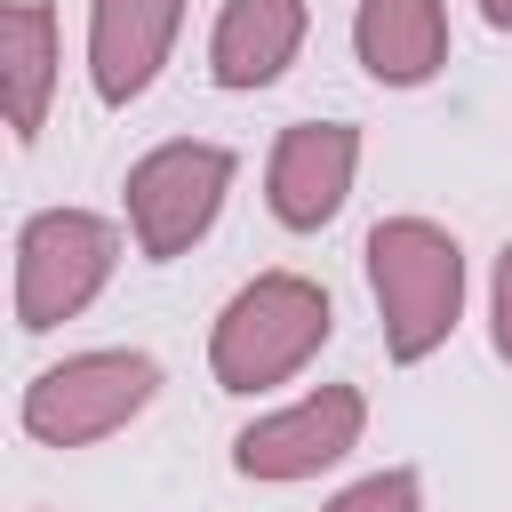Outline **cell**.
Wrapping results in <instances>:
<instances>
[{"label":"cell","instance_id":"1","mask_svg":"<svg viewBox=\"0 0 512 512\" xmlns=\"http://www.w3.org/2000/svg\"><path fill=\"white\" fill-rule=\"evenodd\" d=\"M368 288L384 320V352L400 368L432 360L464 320V248L432 216H384L368 232Z\"/></svg>","mask_w":512,"mask_h":512},{"label":"cell","instance_id":"2","mask_svg":"<svg viewBox=\"0 0 512 512\" xmlns=\"http://www.w3.org/2000/svg\"><path fill=\"white\" fill-rule=\"evenodd\" d=\"M328 328L336 304L312 272H256L208 328V376L216 392H272L328 344Z\"/></svg>","mask_w":512,"mask_h":512},{"label":"cell","instance_id":"3","mask_svg":"<svg viewBox=\"0 0 512 512\" xmlns=\"http://www.w3.org/2000/svg\"><path fill=\"white\" fill-rule=\"evenodd\" d=\"M160 392V360L136 344H104V352H64L56 368H40L24 384V432L40 448H88L112 440L120 424H136Z\"/></svg>","mask_w":512,"mask_h":512},{"label":"cell","instance_id":"4","mask_svg":"<svg viewBox=\"0 0 512 512\" xmlns=\"http://www.w3.org/2000/svg\"><path fill=\"white\" fill-rule=\"evenodd\" d=\"M120 272V224L96 208H40L16 232V328L48 336L80 320Z\"/></svg>","mask_w":512,"mask_h":512},{"label":"cell","instance_id":"5","mask_svg":"<svg viewBox=\"0 0 512 512\" xmlns=\"http://www.w3.org/2000/svg\"><path fill=\"white\" fill-rule=\"evenodd\" d=\"M240 176V152L232 144H208V136H168L152 144L136 168H128V232H136V256L144 264H176L192 240H208V224L224 216V192Z\"/></svg>","mask_w":512,"mask_h":512},{"label":"cell","instance_id":"6","mask_svg":"<svg viewBox=\"0 0 512 512\" xmlns=\"http://www.w3.org/2000/svg\"><path fill=\"white\" fill-rule=\"evenodd\" d=\"M360 432H368L360 384H312L304 400H288V408L240 424L232 472H240V480H272V488H280V480H312V472L344 464V456L360 448Z\"/></svg>","mask_w":512,"mask_h":512},{"label":"cell","instance_id":"7","mask_svg":"<svg viewBox=\"0 0 512 512\" xmlns=\"http://www.w3.org/2000/svg\"><path fill=\"white\" fill-rule=\"evenodd\" d=\"M360 176V128L352 120H296L280 128L272 160H264V200L288 232H320Z\"/></svg>","mask_w":512,"mask_h":512},{"label":"cell","instance_id":"8","mask_svg":"<svg viewBox=\"0 0 512 512\" xmlns=\"http://www.w3.org/2000/svg\"><path fill=\"white\" fill-rule=\"evenodd\" d=\"M176 32H184V0H88V88H96V104H112V112L136 104L160 80Z\"/></svg>","mask_w":512,"mask_h":512},{"label":"cell","instance_id":"9","mask_svg":"<svg viewBox=\"0 0 512 512\" xmlns=\"http://www.w3.org/2000/svg\"><path fill=\"white\" fill-rule=\"evenodd\" d=\"M304 32H312V0H224L208 32V80L232 96L272 88L296 64Z\"/></svg>","mask_w":512,"mask_h":512},{"label":"cell","instance_id":"10","mask_svg":"<svg viewBox=\"0 0 512 512\" xmlns=\"http://www.w3.org/2000/svg\"><path fill=\"white\" fill-rule=\"evenodd\" d=\"M352 56L376 88H424L448 64V0H360Z\"/></svg>","mask_w":512,"mask_h":512},{"label":"cell","instance_id":"11","mask_svg":"<svg viewBox=\"0 0 512 512\" xmlns=\"http://www.w3.org/2000/svg\"><path fill=\"white\" fill-rule=\"evenodd\" d=\"M48 96H56V8L8 0L0 8V104H8L16 144H32L48 128Z\"/></svg>","mask_w":512,"mask_h":512},{"label":"cell","instance_id":"12","mask_svg":"<svg viewBox=\"0 0 512 512\" xmlns=\"http://www.w3.org/2000/svg\"><path fill=\"white\" fill-rule=\"evenodd\" d=\"M320 512H424V472H416V464H384V472L336 488Z\"/></svg>","mask_w":512,"mask_h":512},{"label":"cell","instance_id":"13","mask_svg":"<svg viewBox=\"0 0 512 512\" xmlns=\"http://www.w3.org/2000/svg\"><path fill=\"white\" fill-rule=\"evenodd\" d=\"M488 336H496V360H512V240L496 248V272H488Z\"/></svg>","mask_w":512,"mask_h":512},{"label":"cell","instance_id":"14","mask_svg":"<svg viewBox=\"0 0 512 512\" xmlns=\"http://www.w3.org/2000/svg\"><path fill=\"white\" fill-rule=\"evenodd\" d=\"M480 16H488L496 32H512V0H480Z\"/></svg>","mask_w":512,"mask_h":512}]
</instances>
